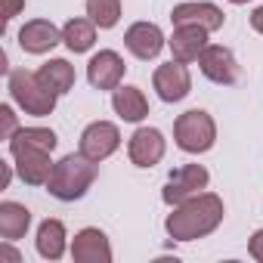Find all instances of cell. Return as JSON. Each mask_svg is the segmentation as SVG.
Segmentation results:
<instances>
[{"mask_svg":"<svg viewBox=\"0 0 263 263\" xmlns=\"http://www.w3.org/2000/svg\"><path fill=\"white\" fill-rule=\"evenodd\" d=\"M25 146L53 152L56 149V134H53V130H47V127H22V130H16L13 140H10V152L13 149H25Z\"/></svg>","mask_w":263,"mask_h":263,"instance_id":"obj_22","label":"cell"},{"mask_svg":"<svg viewBox=\"0 0 263 263\" xmlns=\"http://www.w3.org/2000/svg\"><path fill=\"white\" fill-rule=\"evenodd\" d=\"M229 4H248V0H229Z\"/></svg>","mask_w":263,"mask_h":263,"instance_id":"obj_29","label":"cell"},{"mask_svg":"<svg viewBox=\"0 0 263 263\" xmlns=\"http://www.w3.org/2000/svg\"><path fill=\"white\" fill-rule=\"evenodd\" d=\"M223 13L214 7V4H180V7H174V13H171V22L174 25H198V28H204V31H217V28H223Z\"/></svg>","mask_w":263,"mask_h":263,"instance_id":"obj_14","label":"cell"},{"mask_svg":"<svg viewBox=\"0 0 263 263\" xmlns=\"http://www.w3.org/2000/svg\"><path fill=\"white\" fill-rule=\"evenodd\" d=\"M0 115H4V140H13V134H16V115H13V108L4 105Z\"/></svg>","mask_w":263,"mask_h":263,"instance_id":"obj_24","label":"cell"},{"mask_svg":"<svg viewBox=\"0 0 263 263\" xmlns=\"http://www.w3.org/2000/svg\"><path fill=\"white\" fill-rule=\"evenodd\" d=\"M208 180L211 177H208V171L201 164H183V167H177L171 174V180L164 186V201L167 204H183L186 198L198 195L208 186Z\"/></svg>","mask_w":263,"mask_h":263,"instance_id":"obj_6","label":"cell"},{"mask_svg":"<svg viewBox=\"0 0 263 263\" xmlns=\"http://www.w3.org/2000/svg\"><path fill=\"white\" fill-rule=\"evenodd\" d=\"M59 41H62V31H59L53 22H47V19H34V22H28V25L19 31V47H22L25 53H34V56L53 50Z\"/></svg>","mask_w":263,"mask_h":263,"instance_id":"obj_15","label":"cell"},{"mask_svg":"<svg viewBox=\"0 0 263 263\" xmlns=\"http://www.w3.org/2000/svg\"><path fill=\"white\" fill-rule=\"evenodd\" d=\"M111 105L124 121H134V124L149 115V102H146L140 87H118L115 96H111Z\"/></svg>","mask_w":263,"mask_h":263,"instance_id":"obj_17","label":"cell"},{"mask_svg":"<svg viewBox=\"0 0 263 263\" xmlns=\"http://www.w3.org/2000/svg\"><path fill=\"white\" fill-rule=\"evenodd\" d=\"M93 180H96V161H90L87 155L78 152V155H65L53 167V174L47 180V189L59 201H74L93 186Z\"/></svg>","mask_w":263,"mask_h":263,"instance_id":"obj_2","label":"cell"},{"mask_svg":"<svg viewBox=\"0 0 263 263\" xmlns=\"http://www.w3.org/2000/svg\"><path fill=\"white\" fill-rule=\"evenodd\" d=\"M22 7H25V0H4V13H0V16H4V22H10Z\"/></svg>","mask_w":263,"mask_h":263,"instance_id":"obj_26","label":"cell"},{"mask_svg":"<svg viewBox=\"0 0 263 263\" xmlns=\"http://www.w3.org/2000/svg\"><path fill=\"white\" fill-rule=\"evenodd\" d=\"M13 158H16V164H19V177L25 180V183H31V186H44L47 180H50V174H53V161H50V152L47 149H31V146H25V149H13Z\"/></svg>","mask_w":263,"mask_h":263,"instance_id":"obj_11","label":"cell"},{"mask_svg":"<svg viewBox=\"0 0 263 263\" xmlns=\"http://www.w3.org/2000/svg\"><path fill=\"white\" fill-rule=\"evenodd\" d=\"M251 28H254V31H260V34H263V7H257V10H254V13H251Z\"/></svg>","mask_w":263,"mask_h":263,"instance_id":"obj_27","label":"cell"},{"mask_svg":"<svg viewBox=\"0 0 263 263\" xmlns=\"http://www.w3.org/2000/svg\"><path fill=\"white\" fill-rule=\"evenodd\" d=\"M87 78L96 90H118L124 78V59L115 50H99L87 65Z\"/></svg>","mask_w":263,"mask_h":263,"instance_id":"obj_9","label":"cell"},{"mask_svg":"<svg viewBox=\"0 0 263 263\" xmlns=\"http://www.w3.org/2000/svg\"><path fill=\"white\" fill-rule=\"evenodd\" d=\"M87 16L96 28H115L121 19V0H87Z\"/></svg>","mask_w":263,"mask_h":263,"instance_id":"obj_23","label":"cell"},{"mask_svg":"<svg viewBox=\"0 0 263 263\" xmlns=\"http://www.w3.org/2000/svg\"><path fill=\"white\" fill-rule=\"evenodd\" d=\"M10 93L28 115L44 118L56 108V93L37 78V71H25V68L13 71L10 74Z\"/></svg>","mask_w":263,"mask_h":263,"instance_id":"obj_4","label":"cell"},{"mask_svg":"<svg viewBox=\"0 0 263 263\" xmlns=\"http://www.w3.org/2000/svg\"><path fill=\"white\" fill-rule=\"evenodd\" d=\"M248 251H251V257H254V260H260V263H263V229H257V232L251 235Z\"/></svg>","mask_w":263,"mask_h":263,"instance_id":"obj_25","label":"cell"},{"mask_svg":"<svg viewBox=\"0 0 263 263\" xmlns=\"http://www.w3.org/2000/svg\"><path fill=\"white\" fill-rule=\"evenodd\" d=\"M62 41H65V47H68L71 53H87V50L93 47V41H96V25H93V19H71V22H65Z\"/></svg>","mask_w":263,"mask_h":263,"instance_id":"obj_21","label":"cell"},{"mask_svg":"<svg viewBox=\"0 0 263 263\" xmlns=\"http://www.w3.org/2000/svg\"><path fill=\"white\" fill-rule=\"evenodd\" d=\"M0 260H13V263H19V254H16L13 248H7V245H4V248H0Z\"/></svg>","mask_w":263,"mask_h":263,"instance_id":"obj_28","label":"cell"},{"mask_svg":"<svg viewBox=\"0 0 263 263\" xmlns=\"http://www.w3.org/2000/svg\"><path fill=\"white\" fill-rule=\"evenodd\" d=\"M198 65H201V74H204L208 81L223 84V87L235 84L238 74H241V71H238V62H235V56H232V50H226V47H220V44H208L204 53L198 56Z\"/></svg>","mask_w":263,"mask_h":263,"instance_id":"obj_5","label":"cell"},{"mask_svg":"<svg viewBox=\"0 0 263 263\" xmlns=\"http://www.w3.org/2000/svg\"><path fill=\"white\" fill-rule=\"evenodd\" d=\"M223 220V201L217 195H192L186 198L171 217H167V232L177 241H192L201 235H211Z\"/></svg>","mask_w":263,"mask_h":263,"instance_id":"obj_1","label":"cell"},{"mask_svg":"<svg viewBox=\"0 0 263 263\" xmlns=\"http://www.w3.org/2000/svg\"><path fill=\"white\" fill-rule=\"evenodd\" d=\"M124 44H127V50L134 53L137 59H155L161 53V47H164V34L152 22H137V25L127 28Z\"/></svg>","mask_w":263,"mask_h":263,"instance_id":"obj_12","label":"cell"},{"mask_svg":"<svg viewBox=\"0 0 263 263\" xmlns=\"http://www.w3.org/2000/svg\"><path fill=\"white\" fill-rule=\"evenodd\" d=\"M130 161H134L137 167H152L164 158V137H161V130L155 127H140L134 137H130Z\"/></svg>","mask_w":263,"mask_h":263,"instance_id":"obj_10","label":"cell"},{"mask_svg":"<svg viewBox=\"0 0 263 263\" xmlns=\"http://www.w3.org/2000/svg\"><path fill=\"white\" fill-rule=\"evenodd\" d=\"M71 257L78 263H108L111 260V248H108L105 232H99V229H81L74 235Z\"/></svg>","mask_w":263,"mask_h":263,"instance_id":"obj_16","label":"cell"},{"mask_svg":"<svg viewBox=\"0 0 263 263\" xmlns=\"http://www.w3.org/2000/svg\"><path fill=\"white\" fill-rule=\"evenodd\" d=\"M37 254L44 260H59L65 254V226L59 220H44L37 229Z\"/></svg>","mask_w":263,"mask_h":263,"instance_id":"obj_19","label":"cell"},{"mask_svg":"<svg viewBox=\"0 0 263 263\" xmlns=\"http://www.w3.org/2000/svg\"><path fill=\"white\" fill-rule=\"evenodd\" d=\"M174 137H177V146L189 155H198V152H208L217 140V127H214V118L201 108H189L177 118L174 124Z\"/></svg>","mask_w":263,"mask_h":263,"instance_id":"obj_3","label":"cell"},{"mask_svg":"<svg viewBox=\"0 0 263 263\" xmlns=\"http://www.w3.org/2000/svg\"><path fill=\"white\" fill-rule=\"evenodd\" d=\"M37 78H41L56 96H62V93H68V90L74 87V68H71L65 59H50V62H44L41 71H37Z\"/></svg>","mask_w":263,"mask_h":263,"instance_id":"obj_20","label":"cell"},{"mask_svg":"<svg viewBox=\"0 0 263 263\" xmlns=\"http://www.w3.org/2000/svg\"><path fill=\"white\" fill-rule=\"evenodd\" d=\"M167 44H171L174 59L189 65V62H195V59L204 53V47H208V31L198 28V25H177L174 37H171Z\"/></svg>","mask_w":263,"mask_h":263,"instance_id":"obj_13","label":"cell"},{"mask_svg":"<svg viewBox=\"0 0 263 263\" xmlns=\"http://www.w3.org/2000/svg\"><path fill=\"white\" fill-rule=\"evenodd\" d=\"M118 146H121V134H118V127L108 124V121H96L81 134V155H87L96 164L105 161L111 152H118Z\"/></svg>","mask_w":263,"mask_h":263,"instance_id":"obj_7","label":"cell"},{"mask_svg":"<svg viewBox=\"0 0 263 263\" xmlns=\"http://www.w3.org/2000/svg\"><path fill=\"white\" fill-rule=\"evenodd\" d=\"M152 84H155V90H158V96H161L164 102H180V99H186L189 90H192L189 68H186V62H177V59L167 62V65H161V68L155 71Z\"/></svg>","mask_w":263,"mask_h":263,"instance_id":"obj_8","label":"cell"},{"mask_svg":"<svg viewBox=\"0 0 263 263\" xmlns=\"http://www.w3.org/2000/svg\"><path fill=\"white\" fill-rule=\"evenodd\" d=\"M28 223H31V214L25 204H16V201H4L0 204V235L7 241H16L28 232Z\"/></svg>","mask_w":263,"mask_h":263,"instance_id":"obj_18","label":"cell"}]
</instances>
